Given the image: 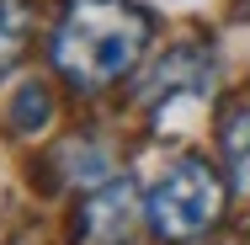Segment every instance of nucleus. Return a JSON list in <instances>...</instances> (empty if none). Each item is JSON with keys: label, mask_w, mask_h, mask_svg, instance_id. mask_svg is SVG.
I'll list each match as a JSON object with an SVG mask.
<instances>
[{"label": "nucleus", "mask_w": 250, "mask_h": 245, "mask_svg": "<svg viewBox=\"0 0 250 245\" xmlns=\"http://www.w3.org/2000/svg\"><path fill=\"white\" fill-rule=\"evenodd\" d=\"M224 197H229L224 176L208 160L187 155V160L165 165L160 181L149 187V229L160 240H192L224 213Z\"/></svg>", "instance_id": "obj_2"}, {"label": "nucleus", "mask_w": 250, "mask_h": 245, "mask_svg": "<svg viewBox=\"0 0 250 245\" xmlns=\"http://www.w3.org/2000/svg\"><path fill=\"white\" fill-rule=\"evenodd\" d=\"M27 32H32V11H27V0H0V69H11V64L21 59Z\"/></svg>", "instance_id": "obj_5"}, {"label": "nucleus", "mask_w": 250, "mask_h": 245, "mask_svg": "<svg viewBox=\"0 0 250 245\" xmlns=\"http://www.w3.org/2000/svg\"><path fill=\"white\" fill-rule=\"evenodd\" d=\"M48 117H53V96H48L43 80H27V86L11 96V123H16L21 134H38Z\"/></svg>", "instance_id": "obj_6"}, {"label": "nucleus", "mask_w": 250, "mask_h": 245, "mask_svg": "<svg viewBox=\"0 0 250 245\" xmlns=\"http://www.w3.org/2000/svg\"><path fill=\"white\" fill-rule=\"evenodd\" d=\"M149 38L154 22L133 0H69V11L53 32V64L80 91H106L139 69Z\"/></svg>", "instance_id": "obj_1"}, {"label": "nucleus", "mask_w": 250, "mask_h": 245, "mask_svg": "<svg viewBox=\"0 0 250 245\" xmlns=\"http://www.w3.org/2000/svg\"><path fill=\"white\" fill-rule=\"evenodd\" d=\"M213 91V53H202L197 43H176L139 80V96L160 107V101H181V96H208Z\"/></svg>", "instance_id": "obj_4"}, {"label": "nucleus", "mask_w": 250, "mask_h": 245, "mask_svg": "<svg viewBox=\"0 0 250 245\" xmlns=\"http://www.w3.org/2000/svg\"><path fill=\"white\" fill-rule=\"evenodd\" d=\"M139 219H149L139 208V187L128 176H117V181H106V187H96L85 197V208H80V240L85 245H133Z\"/></svg>", "instance_id": "obj_3"}, {"label": "nucleus", "mask_w": 250, "mask_h": 245, "mask_svg": "<svg viewBox=\"0 0 250 245\" xmlns=\"http://www.w3.org/2000/svg\"><path fill=\"white\" fill-rule=\"evenodd\" d=\"M224 155H229L234 181L250 192V112H240V117L229 123V134H224Z\"/></svg>", "instance_id": "obj_7"}]
</instances>
